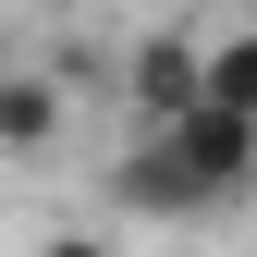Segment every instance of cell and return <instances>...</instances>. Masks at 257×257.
Listing matches in <instances>:
<instances>
[{
	"label": "cell",
	"instance_id": "1",
	"mask_svg": "<svg viewBox=\"0 0 257 257\" xmlns=\"http://www.w3.org/2000/svg\"><path fill=\"white\" fill-rule=\"evenodd\" d=\"M110 196L135 208V220H208V208L257 196V122H245V110H220V98L172 110V122H147L135 159L110 172Z\"/></svg>",
	"mask_w": 257,
	"mask_h": 257
},
{
	"label": "cell",
	"instance_id": "2",
	"mask_svg": "<svg viewBox=\"0 0 257 257\" xmlns=\"http://www.w3.org/2000/svg\"><path fill=\"white\" fill-rule=\"evenodd\" d=\"M122 98H135V122H172L208 98V37H184V25H159V37L122 49Z\"/></svg>",
	"mask_w": 257,
	"mask_h": 257
},
{
	"label": "cell",
	"instance_id": "3",
	"mask_svg": "<svg viewBox=\"0 0 257 257\" xmlns=\"http://www.w3.org/2000/svg\"><path fill=\"white\" fill-rule=\"evenodd\" d=\"M74 122V74L61 61H0V159H49Z\"/></svg>",
	"mask_w": 257,
	"mask_h": 257
},
{
	"label": "cell",
	"instance_id": "4",
	"mask_svg": "<svg viewBox=\"0 0 257 257\" xmlns=\"http://www.w3.org/2000/svg\"><path fill=\"white\" fill-rule=\"evenodd\" d=\"M208 98L257 122V25H233V37H208Z\"/></svg>",
	"mask_w": 257,
	"mask_h": 257
},
{
	"label": "cell",
	"instance_id": "5",
	"mask_svg": "<svg viewBox=\"0 0 257 257\" xmlns=\"http://www.w3.org/2000/svg\"><path fill=\"white\" fill-rule=\"evenodd\" d=\"M25 257H110V245H98V233H37Z\"/></svg>",
	"mask_w": 257,
	"mask_h": 257
},
{
	"label": "cell",
	"instance_id": "6",
	"mask_svg": "<svg viewBox=\"0 0 257 257\" xmlns=\"http://www.w3.org/2000/svg\"><path fill=\"white\" fill-rule=\"evenodd\" d=\"M0 61H13V49H0Z\"/></svg>",
	"mask_w": 257,
	"mask_h": 257
}]
</instances>
